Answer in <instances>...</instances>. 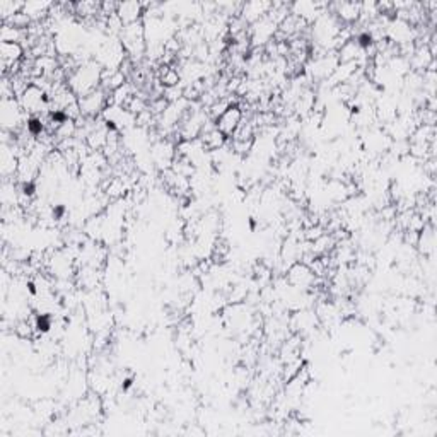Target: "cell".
Here are the masks:
<instances>
[{
    "label": "cell",
    "instance_id": "cell-2",
    "mask_svg": "<svg viewBox=\"0 0 437 437\" xmlns=\"http://www.w3.org/2000/svg\"><path fill=\"white\" fill-rule=\"evenodd\" d=\"M21 108L26 111L27 117H41L45 110H50V101H48V93L40 84L31 82L26 89L23 91L19 97Z\"/></svg>",
    "mask_w": 437,
    "mask_h": 437
},
{
    "label": "cell",
    "instance_id": "cell-10",
    "mask_svg": "<svg viewBox=\"0 0 437 437\" xmlns=\"http://www.w3.org/2000/svg\"><path fill=\"white\" fill-rule=\"evenodd\" d=\"M198 141H200L202 147H204L209 154H212V152H217L219 149H222L224 144H226L227 137L222 134V132H219L217 128H215V125H212V127L204 128V132H202V135L198 137Z\"/></svg>",
    "mask_w": 437,
    "mask_h": 437
},
{
    "label": "cell",
    "instance_id": "cell-6",
    "mask_svg": "<svg viewBox=\"0 0 437 437\" xmlns=\"http://www.w3.org/2000/svg\"><path fill=\"white\" fill-rule=\"evenodd\" d=\"M150 157H152L154 164L164 167V169H169L173 166L174 159H176V145L167 141V139H161L152 145Z\"/></svg>",
    "mask_w": 437,
    "mask_h": 437
},
{
    "label": "cell",
    "instance_id": "cell-3",
    "mask_svg": "<svg viewBox=\"0 0 437 437\" xmlns=\"http://www.w3.org/2000/svg\"><path fill=\"white\" fill-rule=\"evenodd\" d=\"M285 282L289 287L297 289V291H307L316 284V274L313 272L311 265L304 263V261H294L292 265H289Z\"/></svg>",
    "mask_w": 437,
    "mask_h": 437
},
{
    "label": "cell",
    "instance_id": "cell-4",
    "mask_svg": "<svg viewBox=\"0 0 437 437\" xmlns=\"http://www.w3.org/2000/svg\"><path fill=\"white\" fill-rule=\"evenodd\" d=\"M108 106H110V94L101 87L79 97L80 113L86 118H99Z\"/></svg>",
    "mask_w": 437,
    "mask_h": 437
},
{
    "label": "cell",
    "instance_id": "cell-7",
    "mask_svg": "<svg viewBox=\"0 0 437 437\" xmlns=\"http://www.w3.org/2000/svg\"><path fill=\"white\" fill-rule=\"evenodd\" d=\"M144 3L135 2V0H132V2H118L117 5V16L123 23V26L144 21Z\"/></svg>",
    "mask_w": 437,
    "mask_h": 437
},
{
    "label": "cell",
    "instance_id": "cell-11",
    "mask_svg": "<svg viewBox=\"0 0 437 437\" xmlns=\"http://www.w3.org/2000/svg\"><path fill=\"white\" fill-rule=\"evenodd\" d=\"M181 82V75L178 69H174L173 65L166 64L164 67H161V84L164 86V89H171V87H176Z\"/></svg>",
    "mask_w": 437,
    "mask_h": 437
},
{
    "label": "cell",
    "instance_id": "cell-9",
    "mask_svg": "<svg viewBox=\"0 0 437 437\" xmlns=\"http://www.w3.org/2000/svg\"><path fill=\"white\" fill-rule=\"evenodd\" d=\"M328 7L340 19L342 24H352L361 17V3L359 2H337Z\"/></svg>",
    "mask_w": 437,
    "mask_h": 437
},
{
    "label": "cell",
    "instance_id": "cell-5",
    "mask_svg": "<svg viewBox=\"0 0 437 437\" xmlns=\"http://www.w3.org/2000/svg\"><path fill=\"white\" fill-rule=\"evenodd\" d=\"M243 118L244 113L243 110H241L239 104L233 103L231 106H227L226 111L214 121V125L219 132H222V134L226 135V137H233V135L236 134L237 128H239V125L243 123Z\"/></svg>",
    "mask_w": 437,
    "mask_h": 437
},
{
    "label": "cell",
    "instance_id": "cell-1",
    "mask_svg": "<svg viewBox=\"0 0 437 437\" xmlns=\"http://www.w3.org/2000/svg\"><path fill=\"white\" fill-rule=\"evenodd\" d=\"M101 75L103 67L99 62L86 60L67 73V84L77 97H82L101 86Z\"/></svg>",
    "mask_w": 437,
    "mask_h": 437
},
{
    "label": "cell",
    "instance_id": "cell-8",
    "mask_svg": "<svg viewBox=\"0 0 437 437\" xmlns=\"http://www.w3.org/2000/svg\"><path fill=\"white\" fill-rule=\"evenodd\" d=\"M272 9V2H261V0H257V2H246L241 5V19L246 24H253L257 21H260L261 17L268 16Z\"/></svg>",
    "mask_w": 437,
    "mask_h": 437
}]
</instances>
